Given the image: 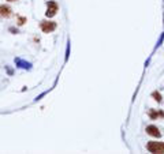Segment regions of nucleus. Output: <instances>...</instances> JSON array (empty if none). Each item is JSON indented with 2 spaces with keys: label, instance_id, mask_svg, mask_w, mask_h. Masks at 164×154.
Here are the masks:
<instances>
[{
  "label": "nucleus",
  "instance_id": "39448f33",
  "mask_svg": "<svg viewBox=\"0 0 164 154\" xmlns=\"http://www.w3.org/2000/svg\"><path fill=\"white\" fill-rule=\"evenodd\" d=\"M146 132H148V135H152L155 138H160L162 136V132H160V130L156 126H148L146 127Z\"/></svg>",
  "mask_w": 164,
  "mask_h": 154
},
{
  "label": "nucleus",
  "instance_id": "f257e3e1",
  "mask_svg": "<svg viewBox=\"0 0 164 154\" xmlns=\"http://www.w3.org/2000/svg\"><path fill=\"white\" fill-rule=\"evenodd\" d=\"M146 149H148V152L155 154H164V142H148Z\"/></svg>",
  "mask_w": 164,
  "mask_h": 154
},
{
  "label": "nucleus",
  "instance_id": "9d476101",
  "mask_svg": "<svg viewBox=\"0 0 164 154\" xmlns=\"http://www.w3.org/2000/svg\"><path fill=\"white\" fill-rule=\"evenodd\" d=\"M25 22H26V18H23V16H19V18H18V23H19V25H23Z\"/></svg>",
  "mask_w": 164,
  "mask_h": 154
},
{
  "label": "nucleus",
  "instance_id": "20e7f679",
  "mask_svg": "<svg viewBox=\"0 0 164 154\" xmlns=\"http://www.w3.org/2000/svg\"><path fill=\"white\" fill-rule=\"evenodd\" d=\"M14 63H15L17 67H19V68H22V70H28V71L32 70V63L26 62V60L20 59V57H15V59H14Z\"/></svg>",
  "mask_w": 164,
  "mask_h": 154
},
{
  "label": "nucleus",
  "instance_id": "4468645a",
  "mask_svg": "<svg viewBox=\"0 0 164 154\" xmlns=\"http://www.w3.org/2000/svg\"><path fill=\"white\" fill-rule=\"evenodd\" d=\"M8 2H15V0H8Z\"/></svg>",
  "mask_w": 164,
  "mask_h": 154
},
{
  "label": "nucleus",
  "instance_id": "f8f14e48",
  "mask_svg": "<svg viewBox=\"0 0 164 154\" xmlns=\"http://www.w3.org/2000/svg\"><path fill=\"white\" fill-rule=\"evenodd\" d=\"M10 31H11V33H14V34L18 33V30H17V29H14V27H10Z\"/></svg>",
  "mask_w": 164,
  "mask_h": 154
},
{
  "label": "nucleus",
  "instance_id": "f03ea898",
  "mask_svg": "<svg viewBox=\"0 0 164 154\" xmlns=\"http://www.w3.org/2000/svg\"><path fill=\"white\" fill-rule=\"evenodd\" d=\"M58 11H59V5H58L56 2H48L47 3V11H45V15L48 16V18H52V16H55L58 14Z\"/></svg>",
  "mask_w": 164,
  "mask_h": 154
},
{
  "label": "nucleus",
  "instance_id": "0eeeda50",
  "mask_svg": "<svg viewBox=\"0 0 164 154\" xmlns=\"http://www.w3.org/2000/svg\"><path fill=\"white\" fill-rule=\"evenodd\" d=\"M149 117H151L152 120H155V119H157V117H164V112H163V110H153V109H151V112H149Z\"/></svg>",
  "mask_w": 164,
  "mask_h": 154
},
{
  "label": "nucleus",
  "instance_id": "9b49d317",
  "mask_svg": "<svg viewBox=\"0 0 164 154\" xmlns=\"http://www.w3.org/2000/svg\"><path fill=\"white\" fill-rule=\"evenodd\" d=\"M163 40H164V33L162 34V37H160V40H159V42H157V46H159V45H162V42H163Z\"/></svg>",
  "mask_w": 164,
  "mask_h": 154
},
{
  "label": "nucleus",
  "instance_id": "6e6552de",
  "mask_svg": "<svg viewBox=\"0 0 164 154\" xmlns=\"http://www.w3.org/2000/svg\"><path fill=\"white\" fill-rule=\"evenodd\" d=\"M152 97H153L155 100L157 101V102H162V95H160V93H157V91H153V93H152Z\"/></svg>",
  "mask_w": 164,
  "mask_h": 154
},
{
  "label": "nucleus",
  "instance_id": "1a4fd4ad",
  "mask_svg": "<svg viewBox=\"0 0 164 154\" xmlns=\"http://www.w3.org/2000/svg\"><path fill=\"white\" fill-rule=\"evenodd\" d=\"M69 57H70V41L67 42V49H66V62L69 60Z\"/></svg>",
  "mask_w": 164,
  "mask_h": 154
},
{
  "label": "nucleus",
  "instance_id": "7ed1b4c3",
  "mask_svg": "<svg viewBox=\"0 0 164 154\" xmlns=\"http://www.w3.org/2000/svg\"><path fill=\"white\" fill-rule=\"evenodd\" d=\"M40 29L43 30V33H52L56 29V22L52 21H41Z\"/></svg>",
  "mask_w": 164,
  "mask_h": 154
},
{
  "label": "nucleus",
  "instance_id": "423d86ee",
  "mask_svg": "<svg viewBox=\"0 0 164 154\" xmlns=\"http://www.w3.org/2000/svg\"><path fill=\"white\" fill-rule=\"evenodd\" d=\"M11 14H13V11H11V8L8 5L6 4L0 5V16L2 18H8V16H11Z\"/></svg>",
  "mask_w": 164,
  "mask_h": 154
},
{
  "label": "nucleus",
  "instance_id": "ddd939ff",
  "mask_svg": "<svg viewBox=\"0 0 164 154\" xmlns=\"http://www.w3.org/2000/svg\"><path fill=\"white\" fill-rule=\"evenodd\" d=\"M7 71H8V74H10V75H13V70H11V68H8V67H7Z\"/></svg>",
  "mask_w": 164,
  "mask_h": 154
}]
</instances>
